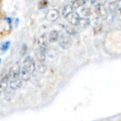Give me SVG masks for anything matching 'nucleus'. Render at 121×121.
<instances>
[{"mask_svg": "<svg viewBox=\"0 0 121 121\" xmlns=\"http://www.w3.org/2000/svg\"><path fill=\"white\" fill-rule=\"evenodd\" d=\"M35 70V62L33 58L30 56H27L23 60L22 65H21V74L20 77L22 81L28 82L32 74Z\"/></svg>", "mask_w": 121, "mask_h": 121, "instance_id": "nucleus-1", "label": "nucleus"}, {"mask_svg": "<svg viewBox=\"0 0 121 121\" xmlns=\"http://www.w3.org/2000/svg\"><path fill=\"white\" fill-rule=\"evenodd\" d=\"M59 45L61 48L67 50L72 45V38L71 36L66 34H62L59 38Z\"/></svg>", "mask_w": 121, "mask_h": 121, "instance_id": "nucleus-2", "label": "nucleus"}, {"mask_svg": "<svg viewBox=\"0 0 121 121\" xmlns=\"http://www.w3.org/2000/svg\"><path fill=\"white\" fill-rule=\"evenodd\" d=\"M22 79L21 78V77H13V78H10L9 79V88L11 90H16L18 89L19 88L21 87L22 86Z\"/></svg>", "mask_w": 121, "mask_h": 121, "instance_id": "nucleus-3", "label": "nucleus"}, {"mask_svg": "<svg viewBox=\"0 0 121 121\" xmlns=\"http://www.w3.org/2000/svg\"><path fill=\"white\" fill-rule=\"evenodd\" d=\"M48 35L46 34H43L41 35L38 38V49L43 51L46 52L48 50Z\"/></svg>", "mask_w": 121, "mask_h": 121, "instance_id": "nucleus-4", "label": "nucleus"}, {"mask_svg": "<svg viewBox=\"0 0 121 121\" xmlns=\"http://www.w3.org/2000/svg\"><path fill=\"white\" fill-rule=\"evenodd\" d=\"M60 15V11H59L57 9H53L49 10V11L46 13L45 17H46V18H47L48 21H51V22H53V21H57V20L59 18Z\"/></svg>", "mask_w": 121, "mask_h": 121, "instance_id": "nucleus-5", "label": "nucleus"}, {"mask_svg": "<svg viewBox=\"0 0 121 121\" xmlns=\"http://www.w3.org/2000/svg\"><path fill=\"white\" fill-rule=\"evenodd\" d=\"M80 18H81V17H80L79 14L77 12H76V11H73L72 13H70L67 17L68 23L71 26H76L78 25Z\"/></svg>", "mask_w": 121, "mask_h": 121, "instance_id": "nucleus-6", "label": "nucleus"}, {"mask_svg": "<svg viewBox=\"0 0 121 121\" xmlns=\"http://www.w3.org/2000/svg\"><path fill=\"white\" fill-rule=\"evenodd\" d=\"M21 74V65L19 62H16L10 69L9 73V78H13V77H19Z\"/></svg>", "mask_w": 121, "mask_h": 121, "instance_id": "nucleus-7", "label": "nucleus"}, {"mask_svg": "<svg viewBox=\"0 0 121 121\" xmlns=\"http://www.w3.org/2000/svg\"><path fill=\"white\" fill-rule=\"evenodd\" d=\"M9 77L8 74H6L0 79V91H5L9 86Z\"/></svg>", "mask_w": 121, "mask_h": 121, "instance_id": "nucleus-8", "label": "nucleus"}, {"mask_svg": "<svg viewBox=\"0 0 121 121\" xmlns=\"http://www.w3.org/2000/svg\"><path fill=\"white\" fill-rule=\"evenodd\" d=\"M59 38H60V33L56 30H53L49 33L48 39V41L50 43H55L58 41Z\"/></svg>", "mask_w": 121, "mask_h": 121, "instance_id": "nucleus-9", "label": "nucleus"}, {"mask_svg": "<svg viewBox=\"0 0 121 121\" xmlns=\"http://www.w3.org/2000/svg\"><path fill=\"white\" fill-rule=\"evenodd\" d=\"M74 11V9L72 6L71 4H66L63 6L62 9V11H61V14L63 18H66L70 14L72 13V12Z\"/></svg>", "mask_w": 121, "mask_h": 121, "instance_id": "nucleus-10", "label": "nucleus"}, {"mask_svg": "<svg viewBox=\"0 0 121 121\" xmlns=\"http://www.w3.org/2000/svg\"><path fill=\"white\" fill-rule=\"evenodd\" d=\"M35 55L36 56L37 60L39 62H40V63L44 62V61L45 60V58H46V52L40 50L39 49H37L35 50Z\"/></svg>", "mask_w": 121, "mask_h": 121, "instance_id": "nucleus-11", "label": "nucleus"}, {"mask_svg": "<svg viewBox=\"0 0 121 121\" xmlns=\"http://www.w3.org/2000/svg\"><path fill=\"white\" fill-rule=\"evenodd\" d=\"M91 24V21L89 18H81L79 21V26L82 28H86Z\"/></svg>", "mask_w": 121, "mask_h": 121, "instance_id": "nucleus-12", "label": "nucleus"}, {"mask_svg": "<svg viewBox=\"0 0 121 121\" xmlns=\"http://www.w3.org/2000/svg\"><path fill=\"white\" fill-rule=\"evenodd\" d=\"M120 1H111L109 5H108V9L109 11L112 13H115L117 11V10L119 9L120 7V4H119Z\"/></svg>", "mask_w": 121, "mask_h": 121, "instance_id": "nucleus-13", "label": "nucleus"}, {"mask_svg": "<svg viewBox=\"0 0 121 121\" xmlns=\"http://www.w3.org/2000/svg\"><path fill=\"white\" fill-rule=\"evenodd\" d=\"M81 13H82V14L84 16H85V18H88L89 16L91 15V13H92V9H91V6H84L82 7V9Z\"/></svg>", "mask_w": 121, "mask_h": 121, "instance_id": "nucleus-14", "label": "nucleus"}, {"mask_svg": "<svg viewBox=\"0 0 121 121\" xmlns=\"http://www.w3.org/2000/svg\"><path fill=\"white\" fill-rule=\"evenodd\" d=\"M66 33L67 35H69V36L71 35H74L75 34L77 33L78 32V28L76 26H66Z\"/></svg>", "mask_w": 121, "mask_h": 121, "instance_id": "nucleus-15", "label": "nucleus"}, {"mask_svg": "<svg viewBox=\"0 0 121 121\" xmlns=\"http://www.w3.org/2000/svg\"><path fill=\"white\" fill-rule=\"evenodd\" d=\"M86 1H81V0H79V1H74L72 2V4H71L73 9H79V7L81 6H83L84 4H85Z\"/></svg>", "mask_w": 121, "mask_h": 121, "instance_id": "nucleus-16", "label": "nucleus"}, {"mask_svg": "<svg viewBox=\"0 0 121 121\" xmlns=\"http://www.w3.org/2000/svg\"><path fill=\"white\" fill-rule=\"evenodd\" d=\"M46 54H48V56L50 57H51V58H53V57H55L56 55H57V50L56 49H55V48H50L49 50H47V51H46Z\"/></svg>", "mask_w": 121, "mask_h": 121, "instance_id": "nucleus-17", "label": "nucleus"}, {"mask_svg": "<svg viewBox=\"0 0 121 121\" xmlns=\"http://www.w3.org/2000/svg\"><path fill=\"white\" fill-rule=\"evenodd\" d=\"M10 47V42L9 41H6L4 43H2L0 46V50L2 51L3 52H5Z\"/></svg>", "mask_w": 121, "mask_h": 121, "instance_id": "nucleus-18", "label": "nucleus"}, {"mask_svg": "<svg viewBox=\"0 0 121 121\" xmlns=\"http://www.w3.org/2000/svg\"><path fill=\"white\" fill-rule=\"evenodd\" d=\"M1 59H0V64H1Z\"/></svg>", "mask_w": 121, "mask_h": 121, "instance_id": "nucleus-19", "label": "nucleus"}, {"mask_svg": "<svg viewBox=\"0 0 121 121\" xmlns=\"http://www.w3.org/2000/svg\"><path fill=\"white\" fill-rule=\"evenodd\" d=\"M0 96H1V91H0Z\"/></svg>", "mask_w": 121, "mask_h": 121, "instance_id": "nucleus-20", "label": "nucleus"}]
</instances>
